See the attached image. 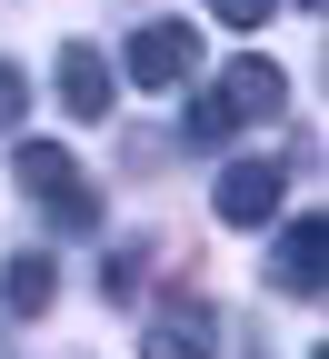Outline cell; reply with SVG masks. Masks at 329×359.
Instances as JSON below:
<instances>
[{
    "label": "cell",
    "mask_w": 329,
    "mask_h": 359,
    "mask_svg": "<svg viewBox=\"0 0 329 359\" xmlns=\"http://www.w3.org/2000/svg\"><path fill=\"white\" fill-rule=\"evenodd\" d=\"M20 190H30V210L51 219V230H100V180H90L60 140H20Z\"/></svg>",
    "instance_id": "cell-1"
},
{
    "label": "cell",
    "mask_w": 329,
    "mask_h": 359,
    "mask_svg": "<svg viewBox=\"0 0 329 359\" xmlns=\"http://www.w3.org/2000/svg\"><path fill=\"white\" fill-rule=\"evenodd\" d=\"M120 70H130L140 90H180V80L200 70V30H190V20H140L130 50H120Z\"/></svg>",
    "instance_id": "cell-2"
},
{
    "label": "cell",
    "mask_w": 329,
    "mask_h": 359,
    "mask_svg": "<svg viewBox=\"0 0 329 359\" xmlns=\"http://www.w3.org/2000/svg\"><path fill=\"white\" fill-rule=\"evenodd\" d=\"M279 190H290V170H279V160H229L220 190H210V210L229 219V230H269V219H279Z\"/></svg>",
    "instance_id": "cell-3"
},
{
    "label": "cell",
    "mask_w": 329,
    "mask_h": 359,
    "mask_svg": "<svg viewBox=\"0 0 329 359\" xmlns=\"http://www.w3.org/2000/svg\"><path fill=\"white\" fill-rule=\"evenodd\" d=\"M210 100H220V120H229V130L279 120V110H290V70H279V60H229V70L210 80Z\"/></svg>",
    "instance_id": "cell-4"
},
{
    "label": "cell",
    "mask_w": 329,
    "mask_h": 359,
    "mask_svg": "<svg viewBox=\"0 0 329 359\" xmlns=\"http://www.w3.org/2000/svg\"><path fill=\"white\" fill-rule=\"evenodd\" d=\"M210 349H220V309L210 299H170L150 320V339H140V359H210Z\"/></svg>",
    "instance_id": "cell-5"
},
{
    "label": "cell",
    "mask_w": 329,
    "mask_h": 359,
    "mask_svg": "<svg viewBox=\"0 0 329 359\" xmlns=\"http://www.w3.org/2000/svg\"><path fill=\"white\" fill-rule=\"evenodd\" d=\"M60 110H70V120H110V60L90 50V40L60 50Z\"/></svg>",
    "instance_id": "cell-6"
},
{
    "label": "cell",
    "mask_w": 329,
    "mask_h": 359,
    "mask_svg": "<svg viewBox=\"0 0 329 359\" xmlns=\"http://www.w3.org/2000/svg\"><path fill=\"white\" fill-rule=\"evenodd\" d=\"M51 299H60V259L51 250H20L11 269H0V309H11V320H40Z\"/></svg>",
    "instance_id": "cell-7"
},
{
    "label": "cell",
    "mask_w": 329,
    "mask_h": 359,
    "mask_svg": "<svg viewBox=\"0 0 329 359\" xmlns=\"http://www.w3.org/2000/svg\"><path fill=\"white\" fill-rule=\"evenodd\" d=\"M319 219H290V230H279V250H269V280L290 290V299H319Z\"/></svg>",
    "instance_id": "cell-8"
},
{
    "label": "cell",
    "mask_w": 329,
    "mask_h": 359,
    "mask_svg": "<svg viewBox=\"0 0 329 359\" xmlns=\"http://www.w3.org/2000/svg\"><path fill=\"white\" fill-rule=\"evenodd\" d=\"M140 280H150V240H120V250L100 259V290H110V299H130Z\"/></svg>",
    "instance_id": "cell-9"
},
{
    "label": "cell",
    "mask_w": 329,
    "mask_h": 359,
    "mask_svg": "<svg viewBox=\"0 0 329 359\" xmlns=\"http://www.w3.org/2000/svg\"><path fill=\"white\" fill-rule=\"evenodd\" d=\"M30 120V80H20V60H0V130H20Z\"/></svg>",
    "instance_id": "cell-10"
},
{
    "label": "cell",
    "mask_w": 329,
    "mask_h": 359,
    "mask_svg": "<svg viewBox=\"0 0 329 359\" xmlns=\"http://www.w3.org/2000/svg\"><path fill=\"white\" fill-rule=\"evenodd\" d=\"M269 11H279V0H210V20H220V30H260Z\"/></svg>",
    "instance_id": "cell-11"
},
{
    "label": "cell",
    "mask_w": 329,
    "mask_h": 359,
    "mask_svg": "<svg viewBox=\"0 0 329 359\" xmlns=\"http://www.w3.org/2000/svg\"><path fill=\"white\" fill-rule=\"evenodd\" d=\"M300 11H319V0H300Z\"/></svg>",
    "instance_id": "cell-12"
}]
</instances>
